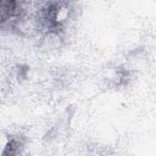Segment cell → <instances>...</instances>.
<instances>
[{
  "instance_id": "1",
  "label": "cell",
  "mask_w": 156,
  "mask_h": 156,
  "mask_svg": "<svg viewBox=\"0 0 156 156\" xmlns=\"http://www.w3.org/2000/svg\"><path fill=\"white\" fill-rule=\"evenodd\" d=\"M23 149V141L17 136H11L6 143L1 156H20Z\"/></svg>"
}]
</instances>
